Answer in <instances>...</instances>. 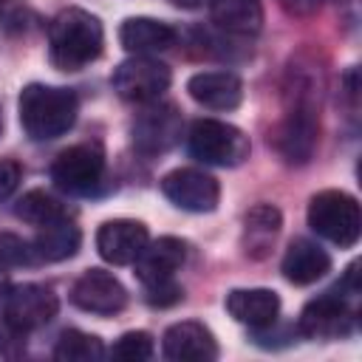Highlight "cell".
Masks as SVG:
<instances>
[{"label":"cell","instance_id":"1","mask_svg":"<svg viewBox=\"0 0 362 362\" xmlns=\"http://www.w3.org/2000/svg\"><path fill=\"white\" fill-rule=\"evenodd\" d=\"M20 124L31 141H51L68 133L79 113V99L71 88L31 82L20 90Z\"/></svg>","mask_w":362,"mask_h":362},{"label":"cell","instance_id":"2","mask_svg":"<svg viewBox=\"0 0 362 362\" xmlns=\"http://www.w3.org/2000/svg\"><path fill=\"white\" fill-rule=\"evenodd\" d=\"M105 45L99 17L85 8H65L48 25V54L59 71H79L90 65Z\"/></svg>","mask_w":362,"mask_h":362},{"label":"cell","instance_id":"3","mask_svg":"<svg viewBox=\"0 0 362 362\" xmlns=\"http://www.w3.org/2000/svg\"><path fill=\"white\" fill-rule=\"evenodd\" d=\"M308 226L339 249H351L362 232V212L354 195L322 189L308 201Z\"/></svg>","mask_w":362,"mask_h":362},{"label":"cell","instance_id":"4","mask_svg":"<svg viewBox=\"0 0 362 362\" xmlns=\"http://www.w3.org/2000/svg\"><path fill=\"white\" fill-rule=\"evenodd\" d=\"M187 147L192 158L204 164H215V167H238L249 158V150H252L249 136L240 127L229 122H218V119L192 122L187 133Z\"/></svg>","mask_w":362,"mask_h":362},{"label":"cell","instance_id":"5","mask_svg":"<svg viewBox=\"0 0 362 362\" xmlns=\"http://www.w3.org/2000/svg\"><path fill=\"white\" fill-rule=\"evenodd\" d=\"M57 308V294L42 283H14L0 291V317L20 334L51 322Z\"/></svg>","mask_w":362,"mask_h":362},{"label":"cell","instance_id":"6","mask_svg":"<svg viewBox=\"0 0 362 362\" xmlns=\"http://www.w3.org/2000/svg\"><path fill=\"white\" fill-rule=\"evenodd\" d=\"M320 141V107L288 105L272 133V144L286 164H308Z\"/></svg>","mask_w":362,"mask_h":362},{"label":"cell","instance_id":"7","mask_svg":"<svg viewBox=\"0 0 362 362\" xmlns=\"http://www.w3.org/2000/svg\"><path fill=\"white\" fill-rule=\"evenodd\" d=\"M181 130H184V119L178 107L170 102H158V99L147 102L130 124L133 147L144 156H161L173 150L181 139Z\"/></svg>","mask_w":362,"mask_h":362},{"label":"cell","instance_id":"8","mask_svg":"<svg viewBox=\"0 0 362 362\" xmlns=\"http://www.w3.org/2000/svg\"><path fill=\"white\" fill-rule=\"evenodd\" d=\"M51 181L71 195H90L105 181V156L96 144H74L51 164Z\"/></svg>","mask_w":362,"mask_h":362},{"label":"cell","instance_id":"9","mask_svg":"<svg viewBox=\"0 0 362 362\" xmlns=\"http://www.w3.org/2000/svg\"><path fill=\"white\" fill-rule=\"evenodd\" d=\"M170 68L147 54H136L130 59H124L110 82H113V90L127 99V102H139V105H147V102H156L167 88H170Z\"/></svg>","mask_w":362,"mask_h":362},{"label":"cell","instance_id":"10","mask_svg":"<svg viewBox=\"0 0 362 362\" xmlns=\"http://www.w3.org/2000/svg\"><path fill=\"white\" fill-rule=\"evenodd\" d=\"M71 303L88 314H99V317H110L119 314L127 305V291L119 283V277H113L105 269H88L82 272L74 286H71Z\"/></svg>","mask_w":362,"mask_h":362},{"label":"cell","instance_id":"11","mask_svg":"<svg viewBox=\"0 0 362 362\" xmlns=\"http://www.w3.org/2000/svg\"><path fill=\"white\" fill-rule=\"evenodd\" d=\"M161 192L187 212H212L221 198L218 181L209 173L195 167H181L167 173L161 178Z\"/></svg>","mask_w":362,"mask_h":362},{"label":"cell","instance_id":"12","mask_svg":"<svg viewBox=\"0 0 362 362\" xmlns=\"http://www.w3.org/2000/svg\"><path fill=\"white\" fill-rule=\"evenodd\" d=\"M351 328H354V311L334 291L311 300L297 322V331L308 339H339L348 337Z\"/></svg>","mask_w":362,"mask_h":362},{"label":"cell","instance_id":"13","mask_svg":"<svg viewBox=\"0 0 362 362\" xmlns=\"http://www.w3.org/2000/svg\"><path fill=\"white\" fill-rule=\"evenodd\" d=\"M147 240H150L147 226L141 221H130V218L105 221L96 232V249H99L102 260H107L113 266H130L141 255Z\"/></svg>","mask_w":362,"mask_h":362},{"label":"cell","instance_id":"14","mask_svg":"<svg viewBox=\"0 0 362 362\" xmlns=\"http://www.w3.org/2000/svg\"><path fill=\"white\" fill-rule=\"evenodd\" d=\"M161 351L173 362H212L218 359V342L204 322L184 320L164 331Z\"/></svg>","mask_w":362,"mask_h":362},{"label":"cell","instance_id":"15","mask_svg":"<svg viewBox=\"0 0 362 362\" xmlns=\"http://www.w3.org/2000/svg\"><path fill=\"white\" fill-rule=\"evenodd\" d=\"M189 96L209 110H235L243 99V82L229 71H201L187 82Z\"/></svg>","mask_w":362,"mask_h":362},{"label":"cell","instance_id":"16","mask_svg":"<svg viewBox=\"0 0 362 362\" xmlns=\"http://www.w3.org/2000/svg\"><path fill=\"white\" fill-rule=\"evenodd\" d=\"M187 260V243L178 238H158V240H147V246L141 249V255L133 260L136 277L141 283H156V280H170L175 277V272L184 266Z\"/></svg>","mask_w":362,"mask_h":362},{"label":"cell","instance_id":"17","mask_svg":"<svg viewBox=\"0 0 362 362\" xmlns=\"http://www.w3.org/2000/svg\"><path fill=\"white\" fill-rule=\"evenodd\" d=\"M331 269V257L328 252L308 240V238H297L288 243L286 255H283V263H280V272L288 283L294 286H308V283H317L325 272Z\"/></svg>","mask_w":362,"mask_h":362},{"label":"cell","instance_id":"18","mask_svg":"<svg viewBox=\"0 0 362 362\" xmlns=\"http://www.w3.org/2000/svg\"><path fill=\"white\" fill-rule=\"evenodd\" d=\"M283 226V215L277 206L272 204H257L243 215V235H240V246L252 260H263Z\"/></svg>","mask_w":362,"mask_h":362},{"label":"cell","instance_id":"19","mask_svg":"<svg viewBox=\"0 0 362 362\" xmlns=\"http://www.w3.org/2000/svg\"><path fill=\"white\" fill-rule=\"evenodd\" d=\"M226 311L232 314V320L249 328H260L277 320L280 297L272 288H232L226 294Z\"/></svg>","mask_w":362,"mask_h":362},{"label":"cell","instance_id":"20","mask_svg":"<svg viewBox=\"0 0 362 362\" xmlns=\"http://www.w3.org/2000/svg\"><path fill=\"white\" fill-rule=\"evenodd\" d=\"M175 28L153 20V17H127L119 28V42L124 51L130 54H153V51H164L175 42Z\"/></svg>","mask_w":362,"mask_h":362},{"label":"cell","instance_id":"21","mask_svg":"<svg viewBox=\"0 0 362 362\" xmlns=\"http://www.w3.org/2000/svg\"><path fill=\"white\" fill-rule=\"evenodd\" d=\"M79 243H82V232L74 221L68 218H59L54 223H45L40 226V235L34 238V255L37 260H48V263H59V260H68L79 252Z\"/></svg>","mask_w":362,"mask_h":362},{"label":"cell","instance_id":"22","mask_svg":"<svg viewBox=\"0 0 362 362\" xmlns=\"http://www.w3.org/2000/svg\"><path fill=\"white\" fill-rule=\"evenodd\" d=\"M212 23L229 34L249 37L257 34L263 25V6L260 0H215Z\"/></svg>","mask_w":362,"mask_h":362},{"label":"cell","instance_id":"23","mask_svg":"<svg viewBox=\"0 0 362 362\" xmlns=\"http://www.w3.org/2000/svg\"><path fill=\"white\" fill-rule=\"evenodd\" d=\"M14 215L23 218V221L31 223V226H45V223H54V221H59V218H68L65 206H62L51 192H45V189H28V192L17 201Z\"/></svg>","mask_w":362,"mask_h":362},{"label":"cell","instance_id":"24","mask_svg":"<svg viewBox=\"0 0 362 362\" xmlns=\"http://www.w3.org/2000/svg\"><path fill=\"white\" fill-rule=\"evenodd\" d=\"M105 356V345L96 334H85V331H62V337L54 345V359L59 362H96Z\"/></svg>","mask_w":362,"mask_h":362},{"label":"cell","instance_id":"25","mask_svg":"<svg viewBox=\"0 0 362 362\" xmlns=\"http://www.w3.org/2000/svg\"><path fill=\"white\" fill-rule=\"evenodd\" d=\"M153 351H156V345L147 331H127L116 339V345L110 348V356L124 359V362H144L153 356Z\"/></svg>","mask_w":362,"mask_h":362},{"label":"cell","instance_id":"26","mask_svg":"<svg viewBox=\"0 0 362 362\" xmlns=\"http://www.w3.org/2000/svg\"><path fill=\"white\" fill-rule=\"evenodd\" d=\"M34 263H40V260H37L31 243H25L23 238L8 235V232L0 235V266L11 269V266H34Z\"/></svg>","mask_w":362,"mask_h":362},{"label":"cell","instance_id":"27","mask_svg":"<svg viewBox=\"0 0 362 362\" xmlns=\"http://www.w3.org/2000/svg\"><path fill=\"white\" fill-rule=\"evenodd\" d=\"M184 297V288L170 277V280H156V283H144V300L156 308H167L173 303H178Z\"/></svg>","mask_w":362,"mask_h":362},{"label":"cell","instance_id":"28","mask_svg":"<svg viewBox=\"0 0 362 362\" xmlns=\"http://www.w3.org/2000/svg\"><path fill=\"white\" fill-rule=\"evenodd\" d=\"M20 178H23L20 164H17V161H11V158H0V201H3V198H8V195L17 189Z\"/></svg>","mask_w":362,"mask_h":362},{"label":"cell","instance_id":"29","mask_svg":"<svg viewBox=\"0 0 362 362\" xmlns=\"http://www.w3.org/2000/svg\"><path fill=\"white\" fill-rule=\"evenodd\" d=\"M280 6H283L288 14L308 17V14H314V11L322 6V0H280Z\"/></svg>","mask_w":362,"mask_h":362},{"label":"cell","instance_id":"30","mask_svg":"<svg viewBox=\"0 0 362 362\" xmlns=\"http://www.w3.org/2000/svg\"><path fill=\"white\" fill-rule=\"evenodd\" d=\"M175 6H198V0H173Z\"/></svg>","mask_w":362,"mask_h":362},{"label":"cell","instance_id":"31","mask_svg":"<svg viewBox=\"0 0 362 362\" xmlns=\"http://www.w3.org/2000/svg\"><path fill=\"white\" fill-rule=\"evenodd\" d=\"M3 277H6V266H0V283H3Z\"/></svg>","mask_w":362,"mask_h":362},{"label":"cell","instance_id":"32","mask_svg":"<svg viewBox=\"0 0 362 362\" xmlns=\"http://www.w3.org/2000/svg\"><path fill=\"white\" fill-rule=\"evenodd\" d=\"M0 133H3V110H0Z\"/></svg>","mask_w":362,"mask_h":362},{"label":"cell","instance_id":"33","mask_svg":"<svg viewBox=\"0 0 362 362\" xmlns=\"http://www.w3.org/2000/svg\"><path fill=\"white\" fill-rule=\"evenodd\" d=\"M0 17H3V0H0Z\"/></svg>","mask_w":362,"mask_h":362}]
</instances>
